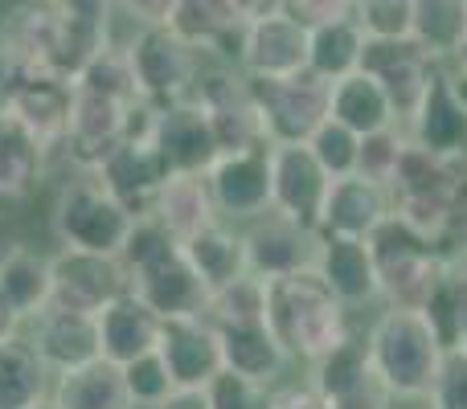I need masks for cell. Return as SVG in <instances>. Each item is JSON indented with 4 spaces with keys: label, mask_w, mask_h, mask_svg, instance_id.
Wrapping results in <instances>:
<instances>
[{
    "label": "cell",
    "mask_w": 467,
    "mask_h": 409,
    "mask_svg": "<svg viewBox=\"0 0 467 409\" xmlns=\"http://www.w3.org/2000/svg\"><path fill=\"white\" fill-rule=\"evenodd\" d=\"M373 369L398 402H427L431 381L443 361V340L431 320L410 307H386L365 332Z\"/></svg>",
    "instance_id": "4"
},
{
    "label": "cell",
    "mask_w": 467,
    "mask_h": 409,
    "mask_svg": "<svg viewBox=\"0 0 467 409\" xmlns=\"http://www.w3.org/2000/svg\"><path fill=\"white\" fill-rule=\"evenodd\" d=\"M307 148H312V156L324 164V172H328L332 180L361 172V131L345 128V123L332 119V115L312 131Z\"/></svg>",
    "instance_id": "39"
},
{
    "label": "cell",
    "mask_w": 467,
    "mask_h": 409,
    "mask_svg": "<svg viewBox=\"0 0 467 409\" xmlns=\"http://www.w3.org/2000/svg\"><path fill=\"white\" fill-rule=\"evenodd\" d=\"M394 409H398V402H394ZM427 409H431V405H427Z\"/></svg>",
    "instance_id": "55"
},
{
    "label": "cell",
    "mask_w": 467,
    "mask_h": 409,
    "mask_svg": "<svg viewBox=\"0 0 467 409\" xmlns=\"http://www.w3.org/2000/svg\"><path fill=\"white\" fill-rule=\"evenodd\" d=\"M332 177L307 144H271V209L299 225L320 230Z\"/></svg>",
    "instance_id": "17"
},
{
    "label": "cell",
    "mask_w": 467,
    "mask_h": 409,
    "mask_svg": "<svg viewBox=\"0 0 467 409\" xmlns=\"http://www.w3.org/2000/svg\"><path fill=\"white\" fill-rule=\"evenodd\" d=\"M152 409H213V402H210V389H193V385H177L172 389L164 402H156Z\"/></svg>",
    "instance_id": "48"
},
{
    "label": "cell",
    "mask_w": 467,
    "mask_h": 409,
    "mask_svg": "<svg viewBox=\"0 0 467 409\" xmlns=\"http://www.w3.org/2000/svg\"><path fill=\"white\" fill-rule=\"evenodd\" d=\"M218 213L234 225H246L271 209V144L234 148L218 152V160L205 172Z\"/></svg>",
    "instance_id": "14"
},
{
    "label": "cell",
    "mask_w": 467,
    "mask_h": 409,
    "mask_svg": "<svg viewBox=\"0 0 467 409\" xmlns=\"http://www.w3.org/2000/svg\"><path fill=\"white\" fill-rule=\"evenodd\" d=\"M128 111H131V103L74 87L66 136L57 144L62 156L70 160V172H95L123 144V136H128Z\"/></svg>",
    "instance_id": "13"
},
{
    "label": "cell",
    "mask_w": 467,
    "mask_h": 409,
    "mask_svg": "<svg viewBox=\"0 0 467 409\" xmlns=\"http://www.w3.org/2000/svg\"><path fill=\"white\" fill-rule=\"evenodd\" d=\"M365 46H369V33L361 29L357 16H337V21L312 25L307 29V70L337 82L345 74L361 70Z\"/></svg>",
    "instance_id": "36"
},
{
    "label": "cell",
    "mask_w": 467,
    "mask_h": 409,
    "mask_svg": "<svg viewBox=\"0 0 467 409\" xmlns=\"http://www.w3.org/2000/svg\"><path fill=\"white\" fill-rule=\"evenodd\" d=\"M148 213L164 225L177 241L193 238L197 230L218 221V205H213V193H210V180L205 172H169V180L161 185L156 201Z\"/></svg>",
    "instance_id": "30"
},
{
    "label": "cell",
    "mask_w": 467,
    "mask_h": 409,
    "mask_svg": "<svg viewBox=\"0 0 467 409\" xmlns=\"http://www.w3.org/2000/svg\"><path fill=\"white\" fill-rule=\"evenodd\" d=\"M74 87L95 90V95H111V98H119V103H136L140 98L131 57H128V49L115 46V41H107V46L74 74Z\"/></svg>",
    "instance_id": "38"
},
{
    "label": "cell",
    "mask_w": 467,
    "mask_h": 409,
    "mask_svg": "<svg viewBox=\"0 0 467 409\" xmlns=\"http://www.w3.org/2000/svg\"><path fill=\"white\" fill-rule=\"evenodd\" d=\"M266 323L291 361H320L348 340V307L328 291L320 271L266 279Z\"/></svg>",
    "instance_id": "2"
},
{
    "label": "cell",
    "mask_w": 467,
    "mask_h": 409,
    "mask_svg": "<svg viewBox=\"0 0 467 409\" xmlns=\"http://www.w3.org/2000/svg\"><path fill=\"white\" fill-rule=\"evenodd\" d=\"M189 95L205 107L222 152L271 144V139H266L263 111H258V98H254V82H250L238 66H230V62L202 66V74H197V82H193Z\"/></svg>",
    "instance_id": "9"
},
{
    "label": "cell",
    "mask_w": 467,
    "mask_h": 409,
    "mask_svg": "<svg viewBox=\"0 0 467 409\" xmlns=\"http://www.w3.org/2000/svg\"><path fill=\"white\" fill-rule=\"evenodd\" d=\"M238 70L246 78H287V74L307 70V25L287 13L250 21L242 33Z\"/></svg>",
    "instance_id": "19"
},
{
    "label": "cell",
    "mask_w": 467,
    "mask_h": 409,
    "mask_svg": "<svg viewBox=\"0 0 467 409\" xmlns=\"http://www.w3.org/2000/svg\"><path fill=\"white\" fill-rule=\"evenodd\" d=\"M152 144L164 156L169 172H210V164L222 152L210 115H205V107L193 95L156 107Z\"/></svg>",
    "instance_id": "16"
},
{
    "label": "cell",
    "mask_w": 467,
    "mask_h": 409,
    "mask_svg": "<svg viewBox=\"0 0 467 409\" xmlns=\"http://www.w3.org/2000/svg\"><path fill=\"white\" fill-rule=\"evenodd\" d=\"M406 144H410V136H406L402 123H394V128H381V131H369V136H361V172L386 185V180L394 177L398 160H402Z\"/></svg>",
    "instance_id": "42"
},
{
    "label": "cell",
    "mask_w": 467,
    "mask_h": 409,
    "mask_svg": "<svg viewBox=\"0 0 467 409\" xmlns=\"http://www.w3.org/2000/svg\"><path fill=\"white\" fill-rule=\"evenodd\" d=\"M271 409H332V402L316 385H291V389L275 394Z\"/></svg>",
    "instance_id": "46"
},
{
    "label": "cell",
    "mask_w": 467,
    "mask_h": 409,
    "mask_svg": "<svg viewBox=\"0 0 467 409\" xmlns=\"http://www.w3.org/2000/svg\"><path fill=\"white\" fill-rule=\"evenodd\" d=\"M119 258H123V266H128L131 291H136L152 312H161V320L205 312L210 287H205V279L193 271L185 246H181L152 213L136 217Z\"/></svg>",
    "instance_id": "1"
},
{
    "label": "cell",
    "mask_w": 467,
    "mask_h": 409,
    "mask_svg": "<svg viewBox=\"0 0 467 409\" xmlns=\"http://www.w3.org/2000/svg\"><path fill=\"white\" fill-rule=\"evenodd\" d=\"M234 8H238L242 21H263V16H275L283 13V0H234Z\"/></svg>",
    "instance_id": "50"
},
{
    "label": "cell",
    "mask_w": 467,
    "mask_h": 409,
    "mask_svg": "<svg viewBox=\"0 0 467 409\" xmlns=\"http://www.w3.org/2000/svg\"><path fill=\"white\" fill-rule=\"evenodd\" d=\"M136 70L140 98L148 103H172L193 90L197 74H202V49L185 41L169 21H148L123 41Z\"/></svg>",
    "instance_id": "7"
},
{
    "label": "cell",
    "mask_w": 467,
    "mask_h": 409,
    "mask_svg": "<svg viewBox=\"0 0 467 409\" xmlns=\"http://www.w3.org/2000/svg\"><path fill=\"white\" fill-rule=\"evenodd\" d=\"M402 128L410 136V144L427 148L435 156H447V160H467V103L455 95L443 66H435L419 107L406 115Z\"/></svg>",
    "instance_id": "18"
},
{
    "label": "cell",
    "mask_w": 467,
    "mask_h": 409,
    "mask_svg": "<svg viewBox=\"0 0 467 409\" xmlns=\"http://www.w3.org/2000/svg\"><path fill=\"white\" fill-rule=\"evenodd\" d=\"M115 5H119L131 21L148 25V21H169V13H172L177 0H115Z\"/></svg>",
    "instance_id": "47"
},
{
    "label": "cell",
    "mask_w": 467,
    "mask_h": 409,
    "mask_svg": "<svg viewBox=\"0 0 467 409\" xmlns=\"http://www.w3.org/2000/svg\"><path fill=\"white\" fill-rule=\"evenodd\" d=\"M123 377H128V389H131V397H136L140 409H152L156 402H164V397L177 389L169 364H164V356L156 353V348L123 364Z\"/></svg>",
    "instance_id": "41"
},
{
    "label": "cell",
    "mask_w": 467,
    "mask_h": 409,
    "mask_svg": "<svg viewBox=\"0 0 467 409\" xmlns=\"http://www.w3.org/2000/svg\"><path fill=\"white\" fill-rule=\"evenodd\" d=\"M353 16L373 41H394L414 33V0H353Z\"/></svg>",
    "instance_id": "40"
},
{
    "label": "cell",
    "mask_w": 467,
    "mask_h": 409,
    "mask_svg": "<svg viewBox=\"0 0 467 409\" xmlns=\"http://www.w3.org/2000/svg\"><path fill=\"white\" fill-rule=\"evenodd\" d=\"M49 397L62 409H140L128 389V377H123V364L107 361V356L54 373Z\"/></svg>",
    "instance_id": "28"
},
{
    "label": "cell",
    "mask_w": 467,
    "mask_h": 409,
    "mask_svg": "<svg viewBox=\"0 0 467 409\" xmlns=\"http://www.w3.org/2000/svg\"><path fill=\"white\" fill-rule=\"evenodd\" d=\"M427 405L431 409H467V344L443 348V361H439V373H435V381H431Z\"/></svg>",
    "instance_id": "43"
},
{
    "label": "cell",
    "mask_w": 467,
    "mask_h": 409,
    "mask_svg": "<svg viewBox=\"0 0 467 409\" xmlns=\"http://www.w3.org/2000/svg\"><path fill=\"white\" fill-rule=\"evenodd\" d=\"M0 295L8 299L21 323H29L37 312L54 303V271H49V254H37L33 246L16 241L5 258H0Z\"/></svg>",
    "instance_id": "34"
},
{
    "label": "cell",
    "mask_w": 467,
    "mask_h": 409,
    "mask_svg": "<svg viewBox=\"0 0 467 409\" xmlns=\"http://www.w3.org/2000/svg\"><path fill=\"white\" fill-rule=\"evenodd\" d=\"M254 82L258 111L266 123L271 144H307L312 131L328 119L332 82L312 70L287 74V78H250Z\"/></svg>",
    "instance_id": "10"
},
{
    "label": "cell",
    "mask_w": 467,
    "mask_h": 409,
    "mask_svg": "<svg viewBox=\"0 0 467 409\" xmlns=\"http://www.w3.org/2000/svg\"><path fill=\"white\" fill-rule=\"evenodd\" d=\"M29 409H62V405H57L54 397H41V402H37V405H29Z\"/></svg>",
    "instance_id": "53"
},
{
    "label": "cell",
    "mask_w": 467,
    "mask_h": 409,
    "mask_svg": "<svg viewBox=\"0 0 467 409\" xmlns=\"http://www.w3.org/2000/svg\"><path fill=\"white\" fill-rule=\"evenodd\" d=\"M54 389V373L25 332L0 340V409H29Z\"/></svg>",
    "instance_id": "35"
},
{
    "label": "cell",
    "mask_w": 467,
    "mask_h": 409,
    "mask_svg": "<svg viewBox=\"0 0 467 409\" xmlns=\"http://www.w3.org/2000/svg\"><path fill=\"white\" fill-rule=\"evenodd\" d=\"M218 340H222V361H226V369L238 373V377L258 381V385H275L291 364L287 348L279 344V336L271 332L266 320L226 323V328H218Z\"/></svg>",
    "instance_id": "29"
},
{
    "label": "cell",
    "mask_w": 467,
    "mask_h": 409,
    "mask_svg": "<svg viewBox=\"0 0 467 409\" xmlns=\"http://www.w3.org/2000/svg\"><path fill=\"white\" fill-rule=\"evenodd\" d=\"M74 103L70 74L46 70V66H5L0 62V111L33 131L41 144L57 148L66 136Z\"/></svg>",
    "instance_id": "8"
},
{
    "label": "cell",
    "mask_w": 467,
    "mask_h": 409,
    "mask_svg": "<svg viewBox=\"0 0 467 409\" xmlns=\"http://www.w3.org/2000/svg\"><path fill=\"white\" fill-rule=\"evenodd\" d=\"M394 205H389V189L381 180L353 172V177H337L324 197L320 233H340V238H373L381 225L389 221Z\"/></svg>",
    "instance_id": "24"
},
{
    "label": "cell",
    "mask_w": 467,
    "mask_h": 409,
    "mask_svg": "<svg viewBox=\"0 0 467 409\" xmlns=\"http://www.w3.org/2000/svg\"><path fill=\"white\" fill-rule=\"evenodd\" d=\"M455 262H460V266H463V274H467V250H463V254H455Z\"/></svg>",
    "instance_id": "54"
},
{
    "label": "cell",
    "mask_w": 467,
    "mask_h": 409,
    "mask_svg": "<svg viewBox=\"0 0 467 409\" xmlns=\"http://www.w3.org/2000/svg\"><path fill=\"white\" fill-rule=\"evenodd\" d=\"M49 271H54V303L74 307V312L99 315L107 303L131 291L128 266L119 254L57 246V254H49Z\"/></svg>",
    "instance_id": "11"
},
{
    "label": "cell",
    "mask_w": 467,
    "mask_h": 409,
    "mask_svg": "<svg viewBox=\"0 0 467 409\" xmlns=\"http://www.w3.org/2000/svg\"><path fill=\"white\" fill-rule=\"evenodd\" d=\"M386 189L394 217H402L410 230L447 246L467 197V160H447V156H435L419 144H406Z\"/></svg>",
    "instance_id": "3"
},
{
    "label": "cell",
    "mask_w": 467,
    "mask_h": 409,
    "mask_svg": "<svg viewBox=\"0 0 467 409\" xmlns=\"http://www.w3.org/2000/svg\"><path fill=\"white\" fill-rule=\"evenodd\" d=\"M373 258H378V279H381V303L386 307H410L422 312V303L431 299L435 282L443 279L447 262L439 241H431L427 233L410 230L402 217L389 213V221L369 238Z\"/></svg>",
    "instance_id": "6"
},
{
    "label": "cell",
    "mask_w": 467,
    "mask_h": 409,
    "mask_svg": "<svg viewBox=\"0 0 467 409\" xmlns=\"http://www.w3.org/2000/svg\"><path fill=\"white\" fill-rule=\"evenodd\" d=\"M161 312L144 303L136 291L119 295L115 303H107L99 312V344H103V356L115 364H128L136 356L152 353L161 344Z\"/></svg>",
    "instance_id": "27"
},
{
    "label": "cell",
    "mask_w": 467,
    "mask_h": 409,
    "mask_svg": "<svg viewBox=\"0 0 467 409\" xmlns=\"http://www.w3.org/2000/svg\"><path fill=\"white\" fill-rule=\"evenodd\" d=\"M283 13L312 29V25L337 21V16H353V0H283Z\"/></svg>",
    "instance_id": "45"
},
{
    "label": "cell",
    "mask_w": 467,
    "mask_h": 409,
    "mask_svg": "<svg viewBox=\"0 0 467 409\" xmlns=\"http://www.w3.org/2000/svg\"><path fill=\"white\" fill-rule=\"evenodd\" d=\"M414 41L427 57L447 62L467 41V0H414Z\"/></svg>",
    "instance_id": "37"
},
{
    "label": "cell",
    "mask_w": 467,
    "mask_h": 409,
    "mask_svg": "<svg viewBox=\"0 0 467 409\" xmlns=\"http://www.w3.org/2000/svg\"><path fill=\"white\" fill-rule=\"evenodd\" d=\"M316 271L328 282V291L348 307L381 303V279H378V258H373L369 238H340V233H320V258Z\"/></svg>",
    "instance_id": "20"
},
{
    "label": "cell",
    "mask_w": 467,
    "mask_h": 409,
    "mask_svg": "<svg viewBox=\"0 0 467 409\" xmlns=\"http://www.w3.org/2000/svg\"><path fill=\"white\" fill-rule=\"evenodd\" d=\"M25 323H21V315L13 312V307H8V299L0 295V340H8V336H16V332H21Z\"/></svg>",
    "instance_id": "51"
},
{
    "label": "cell",
    "mask_w": 467,
    "mask_h": 409,
    "mask_svg": "<svg viewBox=\"0 0 467 409\" xmlns=\"http://www.w3.org/2000/svg\"><path fill=\"white\" fill-rule=\"evenodd\" d=\"M328 115H332V119H340L345 128L361 131V136L402 123V119H398V107L389 103L386 87H381L369 70H353V74H345V78L332 82Z\"/></svg>",
    "instance_id": "33"
},
{
    "label": "cell",
    "mask_w": 467,
    "mask_h": 409,
    "mask_svg": "<svg viewBox=\"0 0 467 409\" xmlns=\"http://www.w3.org/2000/svg\"><path fill=\"white\" fill-rule=\"evenodd\" d=\"M205 389H210L213 409H271V402H275L271 385H258V381L238 377V373H230V369H222Z\"/></svg>",
    "instance_id": "44"
},
{
    "label": "cell",
    "mask_w": 467,
    "mask_h": 409,
    "mask_svg": "<svg viewBox=\"0 0 467 409\" xmlns=\"http://www.w3.org/2000/svg\"><path fill=\"white\" fill-rule=\"evenodd\" d=\"M156 353L164 356V364H169L177 385L202 389L226 369L218 328H213L205 315H172V320H164Z\"/></svg>",
    "instance_id": "21"
},
{
    "label": "cell",
    "mask_w": 467,
    "mask_h": 409,
    "mask_svg": "<svg viewBox=\"0 0 467 409\" xmlns=\"http://www.w3.org/2000/svg\"><path fill=\"white\" fill-rule=\"evenodd\" d=\"M307 385H316L332 402V409H394L398 397L386 389V381L373 369V356L365 336L340 340L332 353H324L320 361H312V377Z\"/></svg>",
    "instance_id": "12"
},
{
    "label": "cell",
    "mask_w": 467,
    "mask_h": 409,
    "mask_svg": "<svg viewBox=\"0 0 467 409\" xmlns=\"http://www.w3.org/2000/svg\"><path fill=\"white\" fill-rule=\"evenodd\" d=\"M439 66H443V70H447V78H451L455 95H460L463 103H467V41H463L460 49H455L451 57H447V62H439Z\"/></svg>",
    "instance_id": "49"
},
{
    "label": "cell",
    "mask_w": 467,
    "mask_h": 409,
    "mask_svg": "<svg viewBox=\"0 0 467 409\" xmlns=\"http://www.w3.org/2000/svg\"><path fill=\"white\" fill-rule=\"evenodd\" d=\"M54 148L41 144L25 123L0 111V201H25L46 177Z\"/></svg>",
    "instance_id": "31"
},
{
    "label": "cell",
    "mask_w": 467,
    "mask_h": 409,
    "mask_svg": "<svg viewBox=\"0 0 467 409\" xmlns=\"http://www.w3.org/2000/svg\"><path fill=\"white\" fill-rule=\"evenodd\" d=\"M95 172L136 217L152 209L161 185L169 180V164H164V156L156 152L152 139H123Z\"/></svg>",
    "instance_id": "25"
},
{
    "label": "cell",
    "mask_w": 467,
    "mask_h": 409,
    "mask_svg": "<svg viewBox=\"0 0 467 409\" xmlns=\"http://www.w3.org/2000/svg\"><path fill=\"white\" fill-rule=\"evenodd\" d=\"M435 57H427V49L414 37H394V41H373L365 46L361 70H369L373 78L386 87L389 103L398 107V119L406 123V115L419 107L422 90H427L431 74H435Z\"/></svg>",
    "instance_id": "23"
},
{
    "label": "cell",
    "mask_w": 467,
    "mask_h": 409,
    "mask_svg": "<svg viewBox=\"0 0 467 409\" xmlns=\"http://www.w3.org/2000/svg\"><path fill=\"white\" fill-rule=\"evenodd\" d=\"M169 25L185 41H193L202 54H218L222 62L238 66L246 21L238 16L234 0H177L169 13Z\"/></svg>",
    "instance_id": "26"
},
{
    "label": "cell",
    "mask_w": 467,
    "mask_h": 409,
    "mask_svg": "<svg viewBox=\"0 0 467 409\" xmlns=\"http://www.w3.org/2000/svg\"><path fill=\"white\" fill-rule=\"evenodd\" d=\"M131 225H136V213L103 185L99 172H70L49 209V233L57 246L70 250L119 254Z\"/></svg>",
    "instance_id": "5"
},
{
    "label": "cell",
    "mask_w": 467,
    "mask_h": 409,
    "mask_svg": "<svg viewBox=\"0 0 467 409\" xmlns=\"http://www.w3.org/2000/svg\"><path fill=\"white\" fill-rule=\"evenodd\" d=\"M29 344L37 348V356L49 364V373H66L74 364H87L95 356H103L99 344V315L74 312V307L49 303L46 312H37L29 320Z\"/></svg>",
    "instance_id": "22"
},
{
    "label": "cell",
    "mask_w": 467,
    "mask_h": 409,
    "mask_svg": "<svg viewBox=\"0 0 467 409\" xmlns=\"http://www.w3.org/2000/svg\"><path fill=\"white\" fill-rule=\"evenodd\" d=\"M189 254V262H193V271L205 279V287L218 291L226 287V282L242 279V274H250V258H246V238H242V230L226 217H218L213 225H205V230H197L193 238L181 241Z\"/></svg>",
    "instance_id": "32"
},
{
    "label": "cell",
    "mask_w": 467,
    "mask_h": 409,
    "mask_svg": "<svg viewBox=\"0 0 467 409\" xmlns=\"http://www.w3.org/2000/svg\"><path fill=\"white\" fill-rule=\"evenodd\" d=\"M460 344H467V291H463V320H460Z\"/></svg>",
    "instance_id": "52"
},
{
    "label": "cell",
    "mask_w": 467,
    "mask_h": 409,
    "mask_svg": "<svg viewBox=\"0 0 467 409\" xmlns=\"http://www.w3.org/2000/svg\"><path fill=\"white\" fill-rule=\"evenodd\" d=\"M242 238H246L250 274H258V279L316 271V258H320V230L291 221V217L275 213V209H266L263 217L246 221Z\"/></svg>",
    "instance_id": "15"
}]
</instances>
